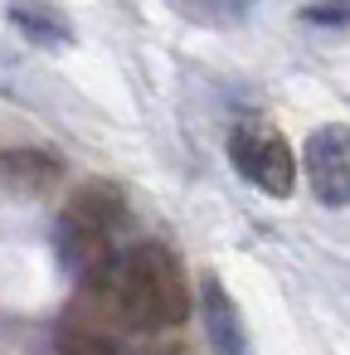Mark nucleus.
Returning <instances> with one entry per match:
<instances>
[{
	"mask_svg": "<svg viewBox=\"0 0 350 355\" xmlns=\"http://www.w3.org/2000/svg\"><path fill=\"white\" fill-rule=\"evenodd\" d=\"M112 311L132 331H166L190 316V282L166 243H132L117 263Z\"/></svg>",
	"mask_w": 350,
	"mask_h": 355,
	"instance_id": "1",
	"label": "nucleus"
},
{
	"mask_svg": "<svg viewBox=\"0 0 350 355\" xmlns=\"http://www.w3.org/2000/svg\"><path fill=\"white\" fill-rule=\"evenodd\" d=\"M229 161L253 190H263L272 200H287L297 190V156L277 127H258V122L234 127L229 132Z\"/></svg>",
	"mask_w": 350,
	"mask_h": 355,
	"instance_id": "2",
	"label": "nucleus"
},
{
	"mask_svg": "<svg viewBox=\"0 0 350 355\" xmlns=\"http://www.w3.org/2000/svg\"><path fill=\"white\" fill-rule=\"evenodd\" d=\"M301 166H306V185H311V195H316L326 209L350 205V127H345V122H326V127H316V132L306 137Z\"/></svg>",
	"mask_w": 350,
	"mask_h": 355,
	"instance_id": "3",
	"label": "nucleus"
},
{
	"mask_svg": "<svg viewBox=\"0 0 350 355\" xmlns=\"http://www.w3.org/2000/svg\"><path fill=\"white\" fill-rule=\"evenodd\" d=\"M6 15H10V25L35 49H64V44H73V25L59 10V0H10Z\"/></svg>",
	"mask_w": 350,
	"mask_h": 355,
	"instance_id": "4",
	"label": "nucleus"
},
{
	"mask_svg": "<svg viewBox=\"0 0 350 355\" xmlns=\"http://www.w3.org/2000/svg\"><path fill=\"white\" fill-rule=\"evenodd\" d=\"M200 316H204V336H209L214 350H243V345H248V340H243V326H238V306H234V297L219 287L214 272L200 277Z\"/></svg>",
	"mask_w": 350,
	"mask_h": 355,
	"instance_id": "5",
	"label": "nucleus"
},
{
	"mask_svg": "<svg viewBox=\"0 0 350 355\" xmlns=\"http://www.w3.org/2000/svg\"><path fill=\"white\" fill-rule=\"evenodd\" d=\"M64 214L78 219V224H93V229L117 234V229L127 224V200H122V190L107 185V180H83V185L69 195V209H64Z\"/></svg>",
	"mask_w": 350,
	"mask_h": 355,
	"instance_id": "6",
	"label": "nucleus"
},
{
	"mask_svg": "<svg viewBox=\"0 0 350 355\" xmlns=\"http://www.w3.org/2000/svg\"><path fill=\"white\" fill-rule=\"evenodd\" d=\"M0 180L20 195H44L59 180V161L49 151H6L0 156Z\"/></svg>",
	"mask_w": 350,
	"mask_h": 355,
	"instance_id": "7",
	"label": "nucleus"
},
{
	"mask_svg": "<svg viewBox=\"0 0 350 355\" xmlns=\"http://www.w3.org/2000/svg\"><path fill=\"white\" fill-rule=\"evenodd\" d=\"M166 6L190 20V25H204V30H229V25H243L253 0H166Z\"/></svg>",
	"mask_w": 350,
	"mask_h": 355,
	"instance_id": "8",
	"label": "nucleus"
},
{
	"mask_svg": "<svg viewBox=\"0 0 350 355\" xmlns=\"http://www.w3.org/2000/svg\"><path fill=\"white\" fill-rule=\"evenodd\" d=\"M306 25H326V30H345L350 25V0H311L301 10Z\"/></svg>",
	"mask_w": 350,
	"mask_h": 355,
	"instance_id": "9",
	"label": "nucleus"
},
{
	"mask_svg": "<svg viewBox=\"0 0 350 355\" xmlns=\"http://www.w3.org/2000/svg\"><path fill=\"white\" fill-rule=\"evenodd\" d=\"M59 345H64V350H117V336H88V331L69 326V331L59 336Z\"/></svg>",
	"mask_w": 350,
	"mask_h": 355,
	"instance_id": "10",
	"label": "nucleus"
}]
</instances>
